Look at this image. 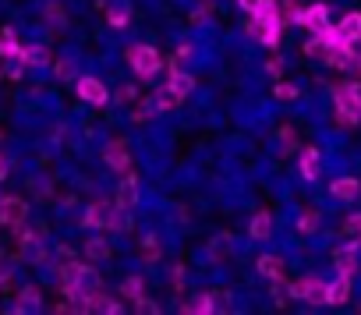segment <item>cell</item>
<instances>
[{
    "mask_svg": "<svg viewBox=\"0 0 361 315\" xmlns=\"http://www.w3.org/2000/svg\"><path fill=\"white\" fill-rule=\"evenodd\" d=\"M333 103H336V124L340 128H357L361 124V82L336 85Z\"/></svg>",
    "mask_w": 361,
    "mask_h": 315,
    "instance_id": "1",
    "label": "cell"
},
{
    "mask_svg": "<svg viewBox=\"0 0 361 315\" xmlns=\"http://www.w3.org/2000/svg\"><path fill=\"white\" fill-rule=\"evenodd\" d=\"M195 89V78L192 75H180V71H170V82L152 96V103H156V110H173L180 99H185L188 92Z\"/></svg>",
    "mask_w": 361,
    "mask_h": 315,
    "instance_id": "2",
    "label": "cell"
},
{
    "mask_svg": "<svg viewBox=\"0 0 361 315\" xmlns=\"http://www.w3.org/2000/svg\"><path fill=\"white\" fill-rule=\"evenodd\" d=\"M128 64H131V71L138 75V78H152L156 71H159V54L152 50V47H142V43H135V47H128Z\"/></svg>",
    "mask_w": 361,
    "mask_h": 315,
    "instance_id": "3",
    "label": "cell"
},
{
    "mask_svg": "<svg viewBox=\"0 0 361 315\" xmlns=\"http://www.w3.org/2000/svg\"><path fill=\"white\" fill-rule=\"evenodd\" d=\"M290 297L308 301V304H326V280L319 276H301L290 283Z\"/></svg>",
    "mask_w": 361,
    "mask_h": 315,
    "instance_id": "4",
    "label": "cell"
},
{
    "mask_svg": "<svg viewBox=\"0 0 361 315\" xmlns=\"http://www.w3.org/2000/svg\"><path fill=\"white\" fill-rule=\"evenodd\" d=\"M78 96H82L85 103H92V106H103L110 92H106V85H103L99 78H92V75H82V78H78Z\"/></svg>",
    "mask_w": 361,
    "mask_h": 315,
    "instance_id": "5",
    "label": "cell"
},
{
    "mask_svg": "<svg viewBox=\"0 0 361 315\" xmlns=\"http://www.w3.org/2000/svg\"><path fill=\"white\" fill-rule=\"evenodd\" d=\"M333 266H336V273H343V276H354V273L361 269L357 245H340V248L333 252Z\"/></svg>",
    "mask_w": 361,
    "mask_h": 315,
    "instance_id": "6",
    "label": "cell"
},
{
    "mask_svg": "<svg viewBox=\"0 0 361 315\" xmlns=\"http://www.w3.org/2000/svg\"><path fill=\"white\" fill-rule=\"evenodd\" d=\"M298 25H305V29H312V32H322V29L329 25V8H326V4L301 8V15H298Z\"/></svg>",
    "mask_w": 361,
    "mask_h": 315,
    "instance_id": "7",
    "label": "cell"
},
{
    "mask_svg": "<svg viewBox=\"0 0 361 315\" xmlns=\"http://www.w3.org/2000/svg\"><path fill=\"white\" fill-rule=\"evenodd\" d=\"M25 216H29V206H25V199H18V195L0 199V223H22Z\"/></svg>",
    "mask_w": 361,
    "mask_h": 315,
    "instance_id": "8",
    "label": "cell"
},
{
    "mask_svg": "<svg viewBox=\"0 0 361 315\" xmlns=\"http://www.w3.org/2000/svg\"><path fill=\"white\" fill-rule=\"evenodd\" d=\"M333 29H336L340 43H357V39H361V15H357V11H350V15H343Z\"/></svg>",
    "mask_w": 361,
    "mask_h": 315,
    "instance_id": "9",
    "label": "cell"
},
{
    "mask_svg": "<svg viewBox=\"0 0 361 315\" xmlns=\"http://www.w3.org/2000/svg\"><path fill=\"white\" fill-rule=\"evenodd\" d=\"M43 241H47V230H32V234L22 237V245H25L22 252H25L29 262H43V259H47V245H43Z\"/></svg>",
    "mask_w": 361,
    "mask_h": 315,
    "instance_id": "10",
    "label": "cell"
},
{
    "mask_svg": "<svg viewBox=\"0 0 361 315\" xmlns=\"http://www.w3.org/2000/svg\"><path fill=\"white\" fill-rule=\"evenodd\" d=\"M350 301V276L336 273L333 283H326V304H347Z\"/></svg>",
    "mask_w": 361,
    "mask_h": 315,
    "instance_id": "11",
    "label": "cell"
},
{
    "mask_svg": "<svg viewBox=\"0 0 361 315\" xmlns=\"http://www.w3.org/2000/svg\"><path fill=\"white\" fill-rule=\"evenodd\" d=\"M329 192H333V199H340V202H354V199L361 195V181H357V178H336V181L329 185Z\"/></svg>",
    "mask_w": 361,
    "mask_h": 315,
    "instance_id": "12",
    "label": "cell"
},
{
    "mask_svg": "<svg viewBox=\"0 0 361 315\" xmlns=\"http://www.w3.org/2000/svg\"><path fill=\"white\" fill-rule=\"evenodd\" d=\"M103 160H106V167H114V171H128V163H131V156H128V145L117 138V142H110L106 145V152H103Z\"/></svg>",
    "mask_w": 361,
    "mask_h": 315,
    "instance_id": "13",
    "label": "cell"
},
{
    "mask_svg": "<svg viewBox=\"0 0 361 315\" xmlns=\"http://www.w3.org/2000/svg\"><path fill=\"white\" fill-rule=\"evenodd\" d=\"M114 220V206L110 202H92L85 209V227H110Z\"/></svg>",
    "mask_w": 361,
    "mask_h": 315,
    "instance_id": "14",
    "label": "cell"
},
{
    "mask_svg": "<svg viewBox=\"0 0 361 315\" xmlns=\"http://www.w3.org/2000/svg\"><path fill=\"white\" fill-rule=\"evenodd\" d=\"M82 308H85V311H114V315L121 311V304H117L114 297H106V294H99V287H96L92 294H85V301H82Z\"/></svg>",
    "mask_w": 361,
    "mask_h": 315,
    "instance_id": "15",
    "label": "cell"
},
{
    "mask_svg": "<svg viewBox=\"0 0 361 315\" xmlns=\"http://www.w3.org/2000/svg\"><path fill=\"white\" fill-rule=\"evenodd\" d=\"M319 171H322V160H319V149H305L301 152V178L305 181H319Z\"/></svg>",
    "mask_w": 361,
    "mask_h": 315,
    "instance_id": "16",
    "label": "cell"
},
{
    "mask_svg": "<svg viewBox=\"0 0 361 315\" xmlns=\"http://www.w3.org/2000/svg\"><path fill=\"white\" fill-rule=\"evenodd\" d=\"M138 202V178L135 174H128L124 181H121V192H117V206L121 209H131Z\"/></svg>",
    "mask_w": 361,
    "mask_h": 315,
    "instance_id": "17",
    "label": "cell"
},
{
    "mask_svg": "<svg viewBox=\"0 0 361 315\" xmlns=\"http://www.w3.org/2000/svg\"><path fill=\"white\" fill-rule=\"evenodd\" d=\"M252 32H255L266 47H276V43H280V22H252Z\"/></svg>",
    "mask_w": 361,
    "mask_h": 315,
    "instance_id": "18",
    "label": "cell"
},
{
    "mask_svg": "<svg viewBox=\"0 0 361 315\" xmlns=\"http://www.w3.org/2000/svg\"><path fill=\"white\" fill-rule=\"evenodd\" d=\"M255 269H259L262 276H269V280H280V276H283V259H280V255H259Z\"/></svg>",
    "mask_w": 361,
    "mask_h": 315,
    "instance_id": "19",
    "label": "cell"
},
{
    "mask_svg": "<svg viewBox=\"0 0 361 315\" xmlns=\"http://www.w3.org/2000/svg\"><path fill=\"white\" fill-rule=\"evenodd\" d=\"M248 234H252L255 241H266V237L273 234V216H269V213H255V220H252Z\"/></svg>",
    "mask_w": 361,
    "mask_h": 315,
    "instance_id": "20",
    "label": "cell"
},
{
    "mask_svg": "<svg viewBox=\"0 0 361 315\" xmlns=\"http://www.w3.org/2000/svg\"><path fill=\"white\" fill-rule=\"evenodd\" d=\"M25 64H29V57H25V47H18V50H11L8 54V78H22V71H25Z\"/></svg>",
    "mask_w": 361,
    "mask_h": 315,
    "instance_id": "21",
    "label": "cell"
},
{
    "mask_svg": "<svg viewBox=\"0 0 361 315\" xmlns=\"http://www.w3.org/2000/svg\"><path fill=\"white\" fill-rule=\"evenodd\" d=\"M85 255H89V259H110L114 248H110L103 237H92V241H85Z\"/></svg>",
    "mask_w": 361,
    "mask_h": 315,
    "instance_id": "22",
    "label": "cell"
},
{
    "mask_svg": "<svg viewBox=\"0 0 361 315\" xmlns=\"http://www.w3.org/2000/svg\"><path fill=\"white\" fill-rule=\"evenodd\" d=\"M121 294H124V297H131V301H138V297L145 294V283H142V276H128V280L121 283Z\"/></svg>",
    "mask_w": 361,
    "mask_h": 315,
    "instance_id": "23",
    "label": "cell"
},
{
    "mask_svg": "<svg viewBox=\"0 0 361 315\" xmlns=\"http://www.w3.org/2000/svg\"><path fill=\"white\" fill-rule=\"evenodd\" d=\"M185 311H199V315H206V311H213V294H199L195 301H188V304H180Z\"/></svg>",
    "mask_w": 361,
    "mask_h": 315,
    "instance_id": "24",
    "label": "cell"
},
{
    "mask_svg": "<svg viewBox=\"0 0 361 315\" xmlns=\"http://www.w3.org/2000/svg\"><path fill=\"white\" fill-rule=\"evenodd\" d=\"M298 230H301V234H315V230H319V213H315V209L301 213V220H298Z\"/></svg>",
    "mask_w": 361,
    "mask_h": 315,
    "instance_id": "25",
    "label": "cell"
},
{
    "mask_svg": "<svg viewBox=\"0 0 361 315\" xmlns=\"http://www.w3.org/2000/svg\"><path fill=\"white\" fill-rule=\"evenodd\" d=\"M343 230H347V234L354 237V245L361 248V213H354V216H347V220H343Z\"/></svg>",
    "mask_w": 361,
    "mask_h": 315,
    "instance_id": "26",
    "label": "cell"
},
{
    "mask_svg": "<svg viewBox=\"0 0 361 315\" xmlns=\"http://www.w3.org/2000/svg\"><path fill=\"white\" fill-rule=\"evenodd\" d=\"M142 259H145V262H156V259H159V237H156V234H149V237H145Z\"/></svg>",
    "mask_w": 361,
    "mask_h": 315,
    "instance_id": "27",
    "label": "cell"
},
{
    "mask_svg": "<svg viewBox=\"0 0 361 315\" xmlns=\"http://www.w3.org/2000/svg\"><path fill=\"white\" fill-rule=\"evenodd\" d=\"M0 43H4V47H0V57H8L11 50H18V43H15V32H11V29L0 32Z\"/></svg>",
    "mask_w": 361,
    "mask_h": 315,
    "instance_id": "28",
    "label": "cell"
},
{
    "mask_svg": "<svg viewBox=\"0 0 361 315\" xmlns=\"http://www.w3.org/2000/svg\"><path fill=\"white\" fill-rule=\"evenodd\" d=\"M25 57H29V64H50V54L43 50V47H25Z\"/></svg>",
    "mask_w": 361,
    "mask_h": 315,
    "instance_id": "29",
    "label": "cell"
},
{
    "mask_svg": "<svg viewBox=\"0 0 361 315\" xmlns=\"http://www.w3.org/2000/svg\"><path fill=\"white\" fill-rule=\"evenodd\" d=\"M39 304V287H25L22 290V308H36Z\"/></svg>",
    "mask_w": 361,
    "mask_h": 315,
    "instance_id": "30",
    "label": "cell"
},
{
    "mask_svg": "<svg viewBox=\"0 0 361 315\" xmlns=\"http://www.w3.org/2000/svg\"><path fill=\"white\" fill-rule=\"evenodd\" d=\"M273 92H276V99H298V85H287V82H280Z\"/></svg>",
    "mask_w": 361,
    "mask_h": 315,
    "instance_id": "31",
    "label": "cell"
},
{
    "mask_svg": "<svg viewBox=\"0 0 361 315\" xmlns=\"http://www.w3.org/2000/svg\"><path fill=\"white\" fill-rule=\"evenodd\" d=\"M106 22H110L114 29H124V25H128V11H124V8H117V11H110V18H106Z\"/></svg>",
    "mask_w": 361,
    "mask_h": 315,
    "instance_id": "32",
    "label": "cell"
},
{
    "mask_svg": "<svg viewBox=\"0 0 361 315\" xmlns=\"http://www.w3.org/2000/svg\"><path fill=\"white\" fill-rule=\"evenodd\" d=\"M287 297H290V287H280V283H276V287H273V301H276V304H287Z\"/></svg>",
    "mask_w": 361,
    "mask_h": 315,
    "instance_id": "33",
    "label": "cell"
},
{
    "mask_svg": "<svg viewBox=\"0 0 361 315\" xmlns=\"http://www.w3.org/2000/svg\"><path fill=\"white\" fill-rule=\"evenodd\" d=\"M47 15H50L54 22H64V8H61V4H47Z\"/></svg>",
    "mask_w": 361,
    "mask_h": 315,
    "instance_id": "34",
    "label": "cell"
},
{
    "mask_svg": "<svg viewBox=\"0 0 361 315\" xmlns=\"http://www.w3.org/2000/svg\"><path fill=\"white\" fill-rule=\"evenodd\" d=\"M71 71H75L71 61H61V64H57V78H71Z\"/></svg>",
    "mask_w": 361,
    "mask_h": 315,
    "instance_id": "35",
    "label": "cell"
},
{
    "mask_svg": "<svg viewBox=\"0 0 361 315\" xmlns=\"http://www.w3.org/2000/svg\"><path fill=\"white\" fill-rule=\"evenodd\" d=\"M227 301H231V294L216 290V294H213V311H216V308H227Z\"/></svg>",
    "mask_w": 361,
    "mask_h": 315,
    "instance_id": "36",
    "label": "cell"
},
{
    "mask_svg": "<svg viewBox=\"0 0 361 315\" xmlns=\"http://www.w3.org/2000/svg\"><path fill=\"white\" fill-rule=\"evenodd\" d=\"M117 99H124V103H128V99H135V89H131V85H124V89L117 92Z\"/></svg>",
    "mask_w": 361,
    "mask_h": 315,
    "instance_id": "37",
    "label": "cell"
},
{
    "mask_svg": "<svg viewBox=\"0 0 361 315\" xmlns=\"http://www.w3.org/2000/svg\"><path fill=\"white\" fill-rule=\"evenodd\" d=\"M8 171H11V167H8V160H4V156H0V181L8 178Z\"/></svg>",
    "mask_w": 361,
    "mask_h": 315,
    "instance_id": "38",
    "label": "cell"
},
{
    "mask_svg": "<svg viewBox=\"0 0 361 315\" xmlns=\"http://www.w3.org/2000/svg\"><path fill=\"white\" fill-rule=\"evenodd\" d=\"M0 75H4V68H0Z\"/></svg>",
    "mask_w": 361,
    "mask_h": 315,
    "instance_id": "39",
    "label": "cell"
},
{
    "mask_svg": "<svg viewBox=\"0 0 361 315\" xmlns=\"http://www.w3.org/2000/svg\"><path fill=\"white\" fill-rule=\"evenodd\" d=\"M357 43H361V39H357Z\"/></svg>",
    "mask_w": 361,
    "mask_h": 315,
    "instance_id": "40",
    "label": "cell"
}]
</instances>
